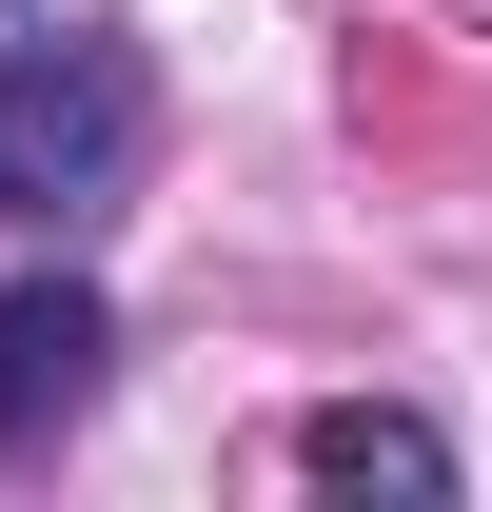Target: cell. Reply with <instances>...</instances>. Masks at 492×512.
<instances>
[{"mask_svg":"<svg viewBox=\"0 0 492 512\" xmlns=\"http://www.w3.org/2000/svg\"><path fill=\"white\" fill-rule=\"evenodd\" d=\"M138 138H158V99H138V60L79 20V0L0 40V217H40V237L119 217V197H138Z\"/></svg>","mask_w":492,"mask_h":512,"instance_id":"obj_1","label":"cell"},{"mask_svg":"<svg viewBox=\"0 0 492 512\" xmlns=\"http://www.w3.org/2000/svg\"><path fill=\"white\" fill-rule=\"evenodd\" d=\"M296 473L315 493H453V434H433V414H394V394H335V414H296Z\"/></svg>","mask_w":492,"mask_h":512,"instance_id":"obj_3","label":"cell"},{"mask_svg":"<svg viewBox=\"0 0 492 512\" xmlns=\"http://www.w3.org/2000/svg\"><path fill=\"white\" fill-rule=\"evenodd\" d=\"M119 375V316H99V276H0V453H40L99 414Z\"/></svg>","mask_w":492,"mask_h":512,"instance_id":"obj_2","label":"cell"}]
</instances>
